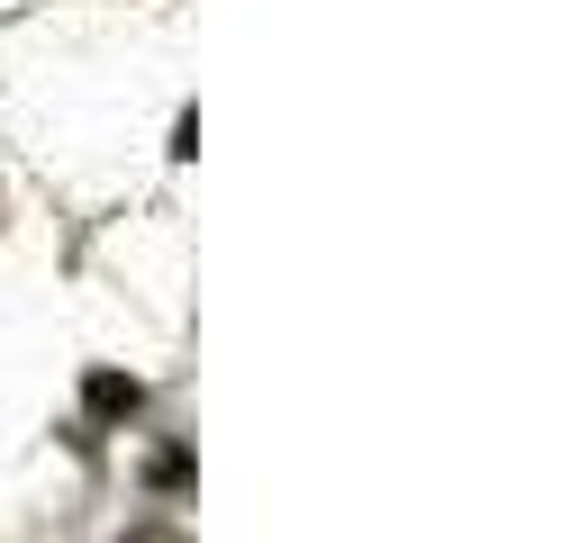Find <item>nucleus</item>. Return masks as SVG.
Here are the masks:
<instances>
[{"label":"nucleus","mask_w":562,"mask_h":543,"mask_svg":"<svg viewBox=\"0 0 562 543\" xmlns=\"http://www.w3.org/2000/svg\"><path fill=\"white\" fill-rule=\"evenodd\" d=\"M136 408H146V381L136 372H110V362L82 372V426H127Z\"/></svg>","instance_id":"1"},{"label":"nucleus","mask_w":562,"mask_h":543,"mask_svg":"<svg viewBox=\"0 0 562 543\" xmlns=\"http://www.w3.org/2000/svg\"><path fill=\"white\" fill-rule=\"evenodd\" d=\"M146 489H164V498H172V489H191V453H182V444H164V453L146 462Z\"/></svg>","instance_id":"2"},{"label":"nucleus","mask_w":562,"mask_h":543,"mask_svg":"<svg viewBox=\"0 0 562 543\" xmlns=\"http://www.w3.org/2000/svg\"><path fill=\"white\" fill-rule=\"evenodd\" d=\"M119 543H182V534H172V525H127Z\"/></svg>","instance_id":"3"}]
</instances>
